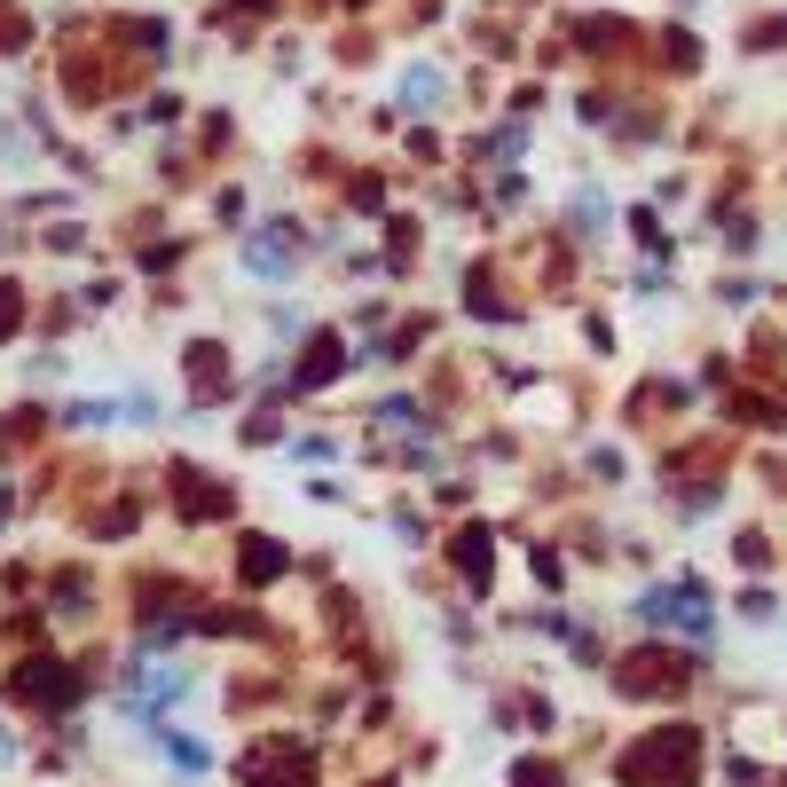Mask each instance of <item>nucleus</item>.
I'll list each match as a JSON object with an SVG mask.
<instances>
[{
  "label": "nucleus",
  "mask_w": 787,
  "mask_h": 787,
  "mask_svg": "<svg viewBox=\"0 0 787 787\" xmlns=\"http://www.w3.org/2000/svg\"><path fill=\"white\" fill-rule=\"evenodd\" d=\"M16 694H24V701H40V709H63V701H72V670H55V662H24Z\"/></svg>",
  "instance_id": "obj_4"
},
{
  "label": "nucleus",
  "mask_w": 787,
  "mask_h": 787,
  "mask_svg": "<svg viewBox=\"0 0 787 787\" xmlns=\"http://www.w3.org/2000/svg\"><path fill=\"white\" fill-rule=\"evenodd\" d=\"M276 567H284V551H276V544H260V536H252V544H245V575H252V583H268Z\"/></svg>",
  "instance_id": "obj_5"
},
{
  "label": "nucleus",
  "mask_w": 787,
  "mask_h": 787,
  "mask_svg": "<svg viewBox=\"0 0 787 787\" xmlns=\"http://www.w3.org/2000/svg\"><path fill=\"white\" fill-rule=\"evenodd\" d=\"M9 757H16V748H9V733H0V764H9Z\"/></svg>",
  "instance_id": "obj_12"
},
{
  "label": "nucleus",
  "mask_w": 787,
  "mask_h": 787,
  "mask_svg": "<svg viewBox=\"0 0 787 787\" xmlns=\"http://www.w3.org/2000/svg\"><path fill=\"white\" fill-rule=\"evenodd\" d=\"M457 560H465V575H488V536H480V528H473V536H465V544H457Z\"/></svg>",
  "instance_id": "obj_7"
},
{
  "label": "nucleus",
  "mask_w": 787,
  "mask_h": 787,
  "mask_svg": "<svg viewBox=\"0 0 787 787\" xmlns=\"http://www.w3.org/2000/svg\"><path fill=\"white\" fill-rule=\"evenodd\" d=\"M284 260H291V252H284V237H260V245H252V268H268V276H276Z\"/></svg>",
  "instance_id": "obj_9"
},
{
  "label": "nucleus",
  "mask_w": 787,
  "mask_h": 787,
  "mask_svg": "<svg viewBox=\"0 0 787 787\" xmlns=\"http://www.w3.org/2000/svg\"><path fill=\"white\" fill-rule=\"evenodd\" d=\"M685 685V662H670V653H630L622 662V694H677Z\"/></svg>",
  "instance_id": "obj_2"
},
{
  "label": "nucleus",
  "mask_w": 787,
  "mask_h": 787,
  "mask_svg": "<svg viewBox=\"0 0 787 787\" xmlns=\"http://www.w3.org/2000/svg\"><path fill=\"white\" fill-rule=\"evenodd\" d=\"M332 371H339V347H332V339H315V354H308V371H300V378H308V386H323Z\"/></svg>",
  "instance_id": "obj_6"
},
{
  "label": "nucleus",
  "mask_w": 787,
  "mask_h": 787,
  "mask_svg": "<svg viewBox=\"0 0 787 787\" xmlns=\"http://www.w3.org/2000/svg\"><path fill=\"white\" fill-rule=\"evenodd\" d=\"M520 787H560V772H544V764H520Z\"/></svg>",
  "instance_id": "obj_11"
},
{
  "label": "nucleus",
  "mask_w": 787,
  "mask_h": 787,
  "mask_svg": "<svg viewBox=\"0 0 787 787\" xmlns=\"http://www.w3.org/2000/svg\"><path fill=\"white\" fill-rule=\"evenodd\" d=\"M16 315H24V291H16V284H0V339L16 332Z\"/></svg>",
  "instance_id": "obj_10"
},
{
  "label": "nucleus",
  "mask_w": 787,
  "mask_h": 787,
  "mask_svg": "<svg viewBox=\"0 0 787 787\" xmlns=\"http://www.w3.org/2000/svg\"><path fill=\"white\" fill-rule=\"evenodd\" d=\"M268 748H291V740H268ZM315 779V764L291 748V757H260V764H245V787H308Z\"/></svg>",
  "instance_id": "obj_3"
},
{
  "label": "nucleus",
  "mask_w": 787,
  "mask_h": 787,
  "mask_svg": "<svg viewBox=\"0 0 787 787\" xmlns=\"http://www.w3.org/2000/svg\"><path fill=\"white\" fill-rule=\"evenodd\" d=\"M434 95H441L434 72H410V79H402V103H434Z\"/></svg>",
  "instance_id": "obj_8"
},
{
  "label": "nucleus",
  "mask_w": 787,
  "mask_h": 787,
  "mask_svg": "<svg viewBox=\"0 0 787 787\" xmlns=\"http://www.w3.org/2000/svg\"><path fill=\"white\" fill-rule=\"evenodd\" d=\"M694 733H653V740H638V757H622V779L630 787H685L694 779Z\"/></svg>",
  "instance_id": "obj_1"
}]
</instances>
